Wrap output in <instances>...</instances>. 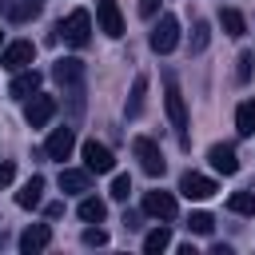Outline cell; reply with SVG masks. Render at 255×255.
I'll return each instance as SVG.
<instances>
[{"instance_id":"obj_1","label":"cell","mask_w":255,"mask_h":255,"mask_svg":"<svg viewBox=\"0 0 255 255\" xmlns=\"http://www.w3.org/2000/svg\"><path fill=\"white\" fill-rule=\"evenodd\" d=\"M52 76H56V84L64 88V96H68V104H72V116H80V112H84V96H88L84 64H80V60H56V64H52Z\"/></svg>"},{"instance_id":"obj_2","label":"cell","mask_w":255,"mask_h":255,"mask_svg":"<svg viewBox=\"0 0 255 255\" xmlns=\"http://www.w3.org/2000/svg\"><path fill=\"white\" fill-rule=\"evenodd\" d=\"M167 116H171V128L179 135V147H187L191 143V135H187V104H183V92H179L171 72H167Z\"/></svg>"},{"instance_id":"obj_3","label":"cell","mask_w":255,"mask_h":255,"mask_svg":"<svg viewBox=\"0 0 255 255\" xmlns=\"http://www.w3.org/2000/svg\"><path fill=\"white\" fill-rule=\"evenodd\" d=\"M56 32H60L72 48H84V44L92 40V16H88L84 8H76L68 20H60V24H56Z\"/></svg>"},{"instance_id":"obj_4","label":"cell","mask_w":255,"mask_h":255,"mask_svg":"<svg viewBox=\"0 0 255 255\" xmlns=\"http://www.w3.org/2000/svg\"><path fill=\"white\" fill-rule=\"evenodd\" d=\"M175 44H179V20H175L171 12H163V16H159V24L151 28V52L167 56Z\"/></svg>"},{"instance_id":"obj_5","label":"cell","mask_w":255,"mask_h":255,"mask_svg":"<svg viewBox=\"0 0 255 255\" xmlns=\"http://www.w3.org/2000/svg\"><path fill=\"white\" fill-rule=\"evenodd\" d=\"M131 151H135V159H139V167L147 171V175H163L167 171V159H163V151L147 139V135H139L135 143H131Z\"/></svg>"},{"instance_id":"obj_6","label":"cell","mask_w":255,"mask_h":255,"mask_svg":"<svg viewBox=\"0 0 255 255\" xmlns=\"http://www.w3.org/2000/svg\"><path fill=\"white\" fill-rule=\"evenodd\" d=\"M32 60H36V44L32 40H16V44H8L0 52V64L8 72H24V68H32Z\"/></svg>"},{"instance_id":"obj_7","label":"cell","mask_w":255,"mask_h":255,"mask_svg":"<svg viewBox=\"0 0 255 255\" xmlns=\"http://www.w3.org/2000/svg\"><path fill=\"white\" fill-rule=\"evenodd\" d=\"M96 24H100V32H104V36L120 40V36H124V16H120V4H116V0H100V4H96Z\"/></svg>"},{"instance_id":"obj_8","label":"cell","mask_w":255,"mask_h":255,"mask_svg":"<svg viewBox=\"0 0 255 255\" xmlns=\"http://www.w3.org/2000/svg\"><path fill=\"white\" fill-rule=\"evenodd\" d=\"M52 116H56V96H44V92H36V96L28 100V108H24L28 128H44Z\"/></svg>"},{"instance_id":"obj_9","label":"cell","mask_w":255,"mask_h":255,"mask_svg":"<svg viewBox=\"0 0 255 255\" xmlns=\"http://www.w3.org/2000/svg\"><path fill=\"white\" fill-rule=\"evenodd\" d=\"M80 155H84V167H88V171H96V175H108V171L116 167L112 151H108L104 143H96V139H88V143L80 147Z\"/></svg>"},{"instance_id":"obj_10","label":"cell","mask_w":255,"mask_h":255,"mask_svg":"<svg viewBox=\"0 0 255 255\" xmlns=\"http://www.w3.org/2000/svg\"><path fill=\"white\" fill-rule=\"evenodd\" d=\"M143 211L155 215V219H163V223H171V219L179 215V203H175V195H167V191H147V195H143Z\"/></svg>"},{"instance_id":"obj_11","label":"cell","mask_w":255,"mask_h":255,"mask_svg":"<svg viewBox=\"0 0 255 255\" xmlns=\"http://www.w3.org/2000/svg\"><path fill=\"white\" fill-rule=\"evenodd\" d=\"M72 147H76V131H72V128H56V131L48 135V143H44V155L56 159V163H64V159L72 155Z\"/></svg>"},{"instance_id":"obj_12","label":"cell","mask_w":255,"mask_h":255,"mask_svg":"<svg viewBox=\"0 0 255 255\" xmlns=\"http://www.w3.org/2000/svg\"><path fill=\"white\" fill-rule=\"evenodd\" d=\"M179 191H183L187 199H211V195H215V179H207V175H199V171H183V175H179Z\"/></svg>"},{"instance_id":"obj_13","label":"cell","mask_w":255,"mask_h":255,"mask_svg":"<svg viewBox=\"0 0 255 255\" xmlns=\"http://www.w3.org/2000/svg\"><path fill=\"white\" fill-rule=\"evenodd\" d=\"M36 92H40V72H36V68L16 72V80L8 84V96H12V100H32Z\"/></svg>"},{"instance_id":"obj_14","label":"cell","mask_w":255,"mask_h":255,"mask_svg":"<svg viewBox=\"0 0 255 255\" xmlns=\"http://www.w3.org/2000/svg\"><path fill=\"white\" fill-rule=\"evenodd\" d=\"M207 159H211V167H215L219 175H235V171H239V155H235L231 143H211Z\"/></svg>"},{"instance_id":"obj_15","label":"cell","mask_w":255,"mask_h":255,"mask_svg":"<svg viewBox=\"0 0 255 255\" xmlns=\"http://www.w3.org/2000/svg\"><path fill=\"white\" fill-rule=\"evenodd\" d=\"M48 243H52V227H48V223H32L28 231H20V251H24V255L44 251Z\"/></svg>"},{"instance_id":"obj_16","label":"cell","mask_w":255,"mask_h":255,"mask_svg":"<svg viewBox=\"0 0 255 255\" xmlns=\"http://www.w3.org/2000/svg\"><path fill=\"white\" fill-rule=\"evenodd\" d=\"M60 191H72V195H84V191H92V171L64 167V171H60Z\"/></svg>"},{"instance_id":"obj_17","label":"cell","mask_w":255,"mask_h":255,"mask_svg":"<svg viewBox=\"0 0 255 255\" xmlns=\"http://www.w3.org/2000/svg\"><path fill=\"white\" fill-rule=\"evenodd\" d=\"M40 199H44V175H32V179L16 191V203H20V207H40Z\"/></svg>"},{"instance_id":"obj_18","label":"cell","mask_w":255,"mask_h":255,"mask_svg":"<svg viewBox=\"0 0 255 255\" xmlns=\"http://www.w3.org/2000/svg\"><path fill=\"white\" fill-rule=\"evenodd\" d=\"M0 12H4L8 20H32V16H40V0H24V4L0 0Z\"/></svg>"},{"instance_id":"obj_19","label":"cell","mask_w":255,"mask_h":255,"mask_svg":"<svg viewBox=\"0 0 255 255\" xmlns=\"http://www.w3.org/2000/svg\"><path fill=\"white\" fill-rule=\"evenodd\" d=\"M235 131L239 135H255V100H243L235 108Z\"/></svg>"},{"instance_id":"obj_20","label":"cell","mask_w":255,"mask_h":255,"mask_svg":"<svg viewBox=\"0 0 255 255\" xmlns=\"http://www.w3.org/2000/svg\"><path fill=\"white\" fill-rule=\"evenodd\" d=\"M143 100H147V76H135L131 84V96H128V116H143Z\"/></svg>"},{"instance_id":"obj_21","label":"cell","mask_w":255,"mask_h":255,"mask_svg":"<svg viewBox=\"0 0 255 255\" xmlns=\"http://www.w3.org/2000/svg\"><path fill=\"white\" fill-rule=\"evenodd\" d=\"M104 215H108V203L104 199H96V195H84L80 199V219L84 223H100Z\"/></svg>"},{"instance_id":"obj_22","label":"cell","mask_w":255,"mask_h":255,"mask_svg":"<svg viewBox=\"0 0 255 255\" xmlns=\"http://www.w3.org/2000/svg\"><path fill=\"white\" fill-rule=\"evenodd\" d=\"M167 243H171V227H163V223H159L155 231H147V235H143V251H147V255H159Z\"/></svg>"},{"instance_id":"obj_23","label":"cell","mask_w":255,"mask_h":255,"mask_svg":"<svg viewBox=\"0 0 255 255\" xmlns=\"http://www.w3.org/2000/svg\"><path fill=\"white\" fill-rule=\"evenodd\" d=\"M219 28H223L227 36H243V32H247V20H243L235 8H223V12H219Z\"/></svg>"},{"instance_id":"obj_24","label":"cell","mask_w":255,"mask_h":255,"mask_svg":"<svg viewBox=\"0 0 255 255\" xmlns=\"http://www.w3.org/2000/svg\"><path fill=\"white\" fill-rule=\"evenodd\" d=\"M227 207H231L235 215H255V191H231Z\"/></svg>"},{"instance_id":"obj_25","label":"cell","mask_w":255,"mask_h":255,"mask_svg":"<svg viewBox=\"0 0 255 255\" xmlns=\"http://www.w3.org/2000/svg\"><path fill=\"white\" fill-rule=\"evenodd\" d=\"M207 40H211V24L207 20H195V28H191V52H203Z\"/></svg>"},{"instance_id":"obj_26","label":"cell","mask_w":255,"mask_h":255,"mask_svg":"<svg viewBox=\"0 0 255 255\" xmlns=\"http://www.w3.org/2000/svg\"><path fill=\"white\" fill-rule=\"evenodd\" d=\"M187 227H191L195 235H211V227H215V219H211L207 211H191V215H187Z\"/></svg>"},{"instance_id":"obj_27","label":"cell","mask_w":255,"mask_h":255,"mask_svg":"<svg viewBox=\"0 0 255 255\" xmlns=\"http://www.w3.org/2000/svg\"><path fill=\"white\" fill-rule=\"evenodd\" d=\"M251 64H255V56H251V52H243V56L235 60V80H239V84H247V80H251Z\"/></svg>"},{"instance_id":"obj_28","label":"cell","mask_w":255,"mask_h":255,"mask_svg":"<svg viewBox=\"0 0 255 255\" xmlns=\"http://www.w3.org/2000/svg\"><path fill=\"white\" fill-rule=\"evenodd\" d=\"M128 191H131V179L128 175H116L112 179V199H128Z\"/></svg>"},{"instance_id":"obj_29","label":"cell","mask_w":255,"mask_h":255,"mask_svg":"<svg viewBox=\"0 0 255 255\" xmlns=\"http://www.w3.org/2000/svg\"><path fill=\"white\" fill-rule=\"evenodd\" d=\"M84 243H88V247H104V243H108V231H104V227H88V231H84Z\"/></svg>"},{"instance_id":"obj_30","label":"cell","mask_w":255,"mask_h":255,"mask_svg":"<svg viewBox=\"0 0 255 255\" xmlns=\"http://www.w3.org/2000/svg\"><path fill=\"white\" fill-rule=\"evenodd\" d=\"M12 179H16V167L12 163H0V187H8Z\"/></svg>"},{"instance_id":"obj_31","label":"cell","mask_w":255,"mask_h":255,"mask_svg":"<svg viewBox=\"0 0 255 255\" xmlns=\"http://www.w3.org/2000/svg\"><path fill=\"white\" fill-rule=\"evenodd\" d=\"M155 8H159V0H139V16H155Z\"/></svg>"},{"instance_id":"obj_32","label":"cell","mask_w":255,"mask_h":255,"mask_svg":"<svg viewBox=\"0 0 255 255\" xmlns=\"http://www.w3.org/2000/svg\"><path fill=\"white\" fill-rule=\"evenodd\" d=\"M0 44H4V32H0Z\"/></svg>"}]
</instances>
